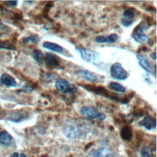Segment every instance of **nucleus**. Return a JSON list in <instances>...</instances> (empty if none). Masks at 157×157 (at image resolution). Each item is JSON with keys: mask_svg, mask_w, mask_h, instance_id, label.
I'll return each mask as SVG.
<instances>
[{"mask_svg": "<svg viewBox=\"0 0 157 157\" xmlns=\"http://www.w3.org/2000/svg\"><path fill=\"white\" fill-rule=\"evenodd\" d=\"M88 129L89 126L85 124L71 123L64 128V134L68 138L76 139L87 133Z\"/></svg>", "mask_w": 157, "mask_h": 157, "instance_id": "obj_1", "label": "nucleus"}, {"mask_svg": "<svg viewBox=\"0 0 157 157\" xmlns=\"http://www.w3.org/2000/svg\"><path fill=\"white\" fill-rule=\"evenodd\" d=\"M75 50L80 54V57L83 61L93 64L96 66H99L102 64V63L100 61L101 56L98 52L80 47H75Z\"/></svg>", "mask_w": 157, "mask_h": 157, "instance_id": "obj_2", "label": "nucleus"}, {"mask_svg": "<svg viewBox=\"0 0 157 157\" xmlns=\"http://www.w3.org/2000/svg\"><path fill=\"white\" fill-rule=\"evenodd\" d=\"M80 86L83 87L85 90L93 92L97 94L101 95L102 96H104L108 98H110L115 101L120 102L122 104H126L128 101V100L125 99V98H120L118 96L110 92L109 91H108L104 87H102V86H96L89 85H80Z\"/></svg>", "mask_w": 157, "mask_h": 157, "instance_id": "obj_3", "label": "nucleus"}, {"mask_svg": "<svg viewBox=\"0 0 157 157\" xmlns=\"http://www.w3.org/2000/svg\"><path fill=\"white\" fill-rule=\"evenodd\" d=\"M146 25L147 24L144 21H142L134 28L132 33V37L136 42L141 44L148 43L150 39L144 33V31L147 28Z\"/></svg>", "mask_w": 157, "mask_h": 157, "instance_id": "obj_4", "label": "nucleus"}, {"mask_svg": "<svg viewBox=\"0 0 157 157\" xmlns=\"http://www.w3.org/2000/svg\"><path fill=\"white\" fill-rule=\"evenodd\" d=\"M80 113L82 116L91 119H96L99 121H104L106 116L98 112L96 108L93 106H84L80 109Z\"/></svg>", "mask_w": 157, "mask_h": 157, "instance_id": "obj_5", "label": "nucleus"}, {"mask_svg": "<svg viewBox=\"0 0 157 157\" xmlns=\"http://www.w3.org/2000/svg\"><path fill=\"white\" fill-rule=\"evenodd\" d=\"M56 89L63 93L73 94L77 91V88L73 85H71L67 80L64 78H58L55 82Z\"/></svg>", "mask_w": 157, "mask_h": 157, "instance_id": "obj_6", "label": "nucleus"}, {"mask_svg": "<svg viewBox=\"0 0 157 157\" xmlns=\"http://www.w3.org/2000/svg\"><path fill=\"white\" fill-rule=\"evenodd\" d=\"M111 76L117 80H124L128 77V72L120 63H115L110 67Z\"/></svg>", "mask_w": 157, "mask_h": 157, "instance_id": "obj_7", "label": "nucleus"}, {"mask_svg": "<svg viewBox=\"0 0 157 157\" xmlns=\"http://www.w3.org/2000/svg\"><path fill=\"white\" fill-rule=\"evenodd\" d=\"M88 157H114V153L107 147L106 144L102 143L99 148L91 150Z\"/></svg>", "mask_w": 157, "mask_h": 157, "instance_id": "obj_8", "label": "nucleus"}, {"mask_svg": "<svg viewBox=\"0 0 157 157\" xmlns=\"http://www.w3.org/2000/svg\"><path fill=\"white\" fill-rule=\"evenodd\" d=\"M136 9L129 7L125 10L123 13V18L121 20V24L124 27L130 26L133 23L135 18Z\"/></svg>", "mask_w": 157, "mask_h": 157, "instance_id": "obj_9", "label": "nucleus"}, {"mask_svg": "<svg viewBox=\"0 0 157 157\" xmlns=\"http://www.w3.org/2000/svg\"><path fill=\"white\" fill-rule=\"evenodd\" d=\"M44 61L45 65L49 68L61 69L59 58L55 55L51 53H47L44 57Z\"/></svg>", "mask_w": 157, "mask_h": 157, "instance_id": "obj_10", "label": "nucleus"}, {"mask_svg": "<svg viewBox=\"0 0 157 157\" xmlns=\"http://www.w3.org/2000/svg\"><path fill=\"white\" fill-rule=\"evenodd\" d=\"M76 74L84 80L89 82H98L101 77L99 75L96 74V73L92 72L91 71L87 70H79L78 71Z\"/></svg>", "mask_w": 157, "mask_h": 157, "instance_id": "obj_11", "label": "nucleus"}, {"mask_svg": "<svg viewBox=\"0 0 157 157\" xmlns=\"http://www.w3.org/2000/svg\"><path fill=\"white\" fill-rule=\"evenodd\" d=\"M28 117H29L28 113L20 110V111H17V112L11 113L9 115L7 119L11 121L18 123L26 120V118H28Z\"/></svg>", "mask_w": 157, "mask_h": 157, "instance_id": "obj_12", "label": "nucleus"}, {"mask_svg": "<svg viewBox=\"0 0 157 157\" xmlns=\"http://www.w3.org/2000/svg\"><path fill=\"white\" fill-rule=\"evenodd\" d=\"M139 124L147 130H151L156 128V121L155 118L150 116H146L139 122Z\"/></svg>", "mask_w": 157, "mask_h": 157, "instance_id": "obj_13", "label": "nucleus"}, {"mask_svg": "<svg viewBox=\"0 0 157 157\" xmlns=\"http://www.w3.org/2000/svg\"><path fill=\"white\" fill-rule=\"evenodd\" d=\"M136 58L138 61L139 65L147 72L151 73V67L150 63L149 61L148 60V59L144 55H140V54H137L136 55Z\"/></svg>", "mask_w": 157, "mask_h": 157, "instance_id": "obj_14", "label": "nucleus"}, {"mask_svg": "<svg viewBox=\"0 0 157 157\" xmlns=\"http://www.w3.org/2000/svg\"><path fill=\"white\" fill-rule=\"evenodd\" d=\"M1 83L6 86L15 87L17 86V82L14 78L7 74H3L0 77Z\"/></svg>", "mask_w": 157, "mask_h": 157, "instance_id": "obj_15", "label": "nucleus"}, {"mask_svg": "<svg viewBox=\"0 0 157 157\" xmlns=\"http://www.w3.org/2000/svg\"><path fill=\"white\" fill-rule=\"evenodd\" d=\"M42 47L58 53H60L63 51V48L61 45L52 42L46 41L44 42L42 44Z\"/></svg>", "mask_w": 157, "mask_h": 157, "instance_id": "obj_16", "label": "nucleus"}, {"mask_svg": "<svg viewBox=\"0 0 157 157\" xmlns=\"http://www.w3.org/2000/svg\"><path fill=\"white\" fill-rule=\"evenodd\" d=\"M12 136L9 132L3 131L0 133V143L2 145L9 146L12 144Z\"/></svg>", "mask_w": 157, "mask_h": 157, "instance_id": "obj_17", "label": "nucleus"}, {"mask_svg": "<svg viewBox=\"0 0 157 157\" xmlns=\"http://www.w3.org/2000/svg\"><path fill=\"white\" fill-rule=\"evenodd\" d=\"M121 137L125 140H129L131 139L132 136V132L130 127L126 126H124L121 130Z\"/></svg>", "mask_w": 157, "mask_h": 157, "instance_id": "obj_18", "label": "nucleus"}, {"mask_svg": "<svg viewBox=\"0 0 157 157\" xmlns=\"http://www.w3.org/2000/svg\"><path fill=\"white\" fill-rule=\"evenodd\" d=\"M109 86L111 90H112L116 92H118V93H123L126 91V88L124 86H123L121 84H120L117 82H111L109 83Z\"/></svg>", "mask_w": 157, "mask_h": 157, "instance_id": "obj_19", "label": "nucleus"}, {"mask_svg": "<svg viewBox=\"0 0 157 157\" xmlns=\"http://www.w3.org/2000/svg\"><path fill=\"white\" fill-rule=\"evenodd\" d=\"M32 56L33 57V58L34 59V60L39 64H42L43 61H44V54L43 53L39 50H37L35 49L33 50V53H32Z\"/></svg>", "mask_w": 157, "mask_h": 157, "instance_id": "obj_20", "label": "nucleus"}, {"mask_svg": "<svg viewBox=\"0 0 157 157\" xmlns=\"http://www.w3.org/2000/svg\"><path fill=\"white\" fill-rule=\"evenodd\" d=\"M40 41L39 37L37 35H31L28 37H24L22 39V42L24 44H28L29 42L33 43V44H37Z\"/></svg>", "mask_w": 157, "mask_h": 157, "instance_id": "obj_21", "label": "nucleus"}, {"mask_svg": "<svg viewBox=\"0 0 157 157\" xmlns=\"http://www.w3.org/2000/svg\"><path fill=\"white\" fill-rule=\"evenodd\" d=\"M142 157H155L151 148L149 147H144L142 148L140 151Z\"/></svg>", "mask_w": 157, "mask_h": 157, "instance_id": "obj_22", "label": "nucleus"}, {"mask_svg": "<svg viewBox=\"0 0 157 157\" xmlns=\"http://www.w3.org/2000/svg\"><path fill=\"white\" fill-rule=\"evenodd\" d=\"M0 48L6 50H15V47L12 45L9 44L7 42L2 40H0Z\"/></svg>", "mask_w": 157, "mask_h": 157, "instance_id": "obj_23", "label": "nucleus"}, {"mask_svg": "<svg viewBox=\"0 0 157 157\" xmlns=\"http://www.w3.org/2000/svg\"><path fill=\"white\" fill-rule=\"evenodd\" d=\"M94 40L96 43H99V44L108 43L107 36H98L95 38Z\"/></svg>", "mask_w": 157, "mask_h": 157, "instance_id": "obj_24", "label": "nucleus"}, {"mask_svg": "<svg viewBox=\"0 0 157 157\" xmlns=\"http://www.w3.org/2000/svg\"><path fill=\"white\" fill-rule=\"evenodd\" d=\"M108 43H113L115 42L118 39V36L117 34L113 33L107 36Z\"/></svg>", "mask_w": 157, "mask_h": 157, "instance_id": "obj_25", "label": "nucleus"}, {"mask_svg": "<svg viewBox=\"0 0 157 157\" xmlns=\"http://www.w3.org/2000/svg\"><path fill=\"white\" fill-rule=\"evenodd\" d=\"M10 29L8 26L3 24H0V35L2 36L6 33H9Z\"/></svg>", "mask_w": 157, "mask_h": 157, "instance_id": "obj_26", "label": "nucleus"}, {"mask_svg": "<svg viewBox=\"0 0 157 157\" xmlns=\"http://www.w3.org/2000/svg\"><path fill=\"white\" fill-rule=\"evenodd\" d=\"M20 91H23V92H26V93H31V91H33V88L31 86H24L21 88Z\"/></svg>", "mask_w": 157, "mask_h": 157, "instance_id": "obj_27", "label": "nucleus"}, {"mask_svg": "<svg viewBox=\"0 0 157 157\" xmlns=\"http://www.w3.org/2000/svg\"><path fill=\"white\" fill-rule=\"evenodd\" d=\"M6 2L7 4H9L11 6H16L18 4L17 1H6Z\"/></svg>", "mask_w": 157, "mask_h": 157, "instance_id": "obj_28", "label": "nucleus"}, {"mask_svg": "<svg viewBox=\"0 0 157 157\" xmlns=\"http://www.w3.org/2000/svg\"><path fill=\"white\" fill-rule=\"evenodd\" d=\"M151 58L153 59L156 60V52H155L154 53H151Z\"/></svg>", "mask_w": 157, "mask_h": 157, "instance_id": "obj_29", "label": "nucleus"}, {"mask_svg": "<svg viewBox=\"0 0 157 157\" xmlns=\"http://www.w3.org/2000/svg\"><path fill=\"white\" fill-rule=\"evenodd\" d=\"M10 157H19V154L17 152H14L10 155Z\"/></svg>", "mask_w": 157, "mask_h": 157, "instance_id": "obj_30", "label": "nucleus"}, {"mask_svg": "<svg viewBox=\"0 0 157 157\" xmlns=\"http://www.w3.org/2000/svg\"><path fill=\"white\" fill-rule=\"evenodd\" d=\"M19 157H26V155H25V154L21 153V154L20 155V156H19Z\"/></svg>", "mask_w": 157, "mask_h": 157, "instance_id": "obj_31", "label": "nucleus"}, {"mask_svg": "<svg viewBox=\"0 0 157 157\" xmlns=\"http://www.w3.org/2000/svg\"><path fill=\"white\" fill-rule=\"evenodd\" d=\"M25 2H26V3H29V4H31V3H33V2H34V1H25Z\"/></svg>", "mask_w": 157, "mask_h": 157, "instance_id": "obj_32", "label": "nucleus"}]
</instances>
